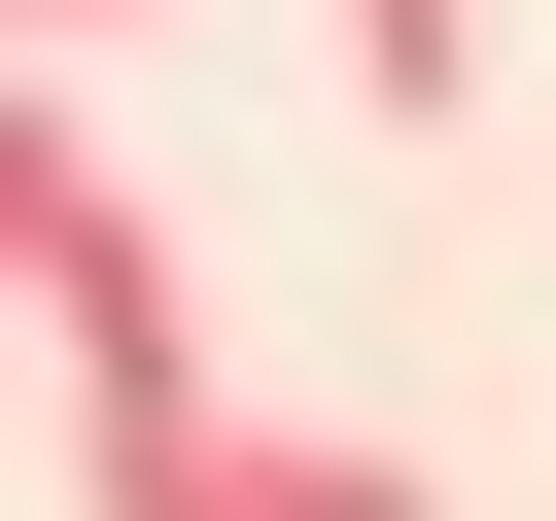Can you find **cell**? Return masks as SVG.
Masks as SVG:
<instances>
[{"instance_id": "obj_3", "label": "cell", "mask_w": 556, "mask_h": 521, "mask_svg": "<svg viewBox=\"0 0 556 521\" xmlns=\"http://www.w3.org/2000/svg\"><path fill=\"white\" fill-rule=\"evenodd\" d=\"M348 104L382 139H486V0H348Z\"/></svg>"}, {"instance_id": "obj_2", "label": "cell", "mask_w": 556, "mask_h": 521, "mask_svg": "<svg viewBox=\"0 0 556 521\" xmlns=\"http://www.w3.org/2000/svg\"><path fill=\"white\" fill-rule=\"evenodd\" d=\"M70 521H313L278 417H70Z\"/></svg>"}, {"instance_id": "obj_1", "label": "cell", "mask_w": 556, "mask_h": 521, "mask_svg": "<svg viewBox=\"0 0 556 521\" xmlns=\"http://www.w3.org/2000/svg\"><path fill=\"white\" fill-rule=\"evenodd\" d=\"M0 313L70 347V417H208V313H174V243H139L104 139H0Z\"/></svg>"}, {"instance_id": "obj_4", "label": "cell", "mask_w": 556, "mask_h": 521, "mask_svg": "<svg viewBox=\"0 0 556 521\" xmlns=\"http://www.w3.org/2000/svg\"><path fill=\"white\" fill-rule=\"evenodd\" d=\"M0 35H139V0H0Z\"/></svg>"}]
</instances>
